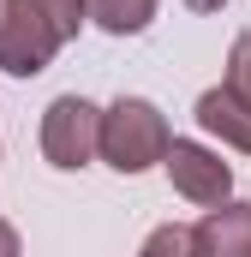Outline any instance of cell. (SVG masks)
Masks as SVG:
<instances>
[{
    "label": "cell",
    "mask_w": 251,
    "mask_h": 257,
    "mask_svg": "<svg viewBox=\"0 0 251 257\" xmlns=\"http://www.w3.org/2000/svg\"><path fill=\"white\" fill-rule=\"evenodd\" d=\"M174 150V132L156 114V102L144 96H120L114 108H102V162L120 168V174H144L156 162H168Z\"/></svg>",
    "instance_id": "cell-1"
},
{
    "label": "cell",
    "mask_w": 251,
    "mask_h": 257,
    "mask_svg": "<svg viewBox=\"0 0 251 257\" xmlns=\"http://www.w3.org/2000/svg\"><path fill=\"white\" fill-rule=\"evenodd\" d=\"M60 48H66V36L54 30V18L36 0H0V72L36 78V72L54 66Z\"/></svg>",
    "instance_id": "cell-2"
},
{
    "label": "cell",
    "mask_w": 251,
    "mask_h": 257,
    "mask_svg": "<svg viewBox=\"0 0 251 257\" xmlns=\"http://www.w3.org/2000/svg\"><path fill=\"white\" fill-rule=\"evenodd\" d=\"M96 150H102V108H90L84 96H54L42 114V156L72 174Z\"/></svg>",
    "instance_id": "cell-3"
},
{
    "label": "cell",
    "mask_w": 251,
    "mask_h": 257,
    "mask_svg": "<svg viewBox=\"0 0 251 257\" xmlns=\"http://www.w3.org/2000/svg\"><path fill=\"white\" fill-rule=\"evenodd\" d=\"M168 180H174V192H180V197L203 203V209H221L227 192H233V168H227L215 150L186 144V138H174V150H168Z\"/></svg>",
    "instance_id": "cell-4"
},
{
    "label": "cell",
    "mask_w": 251,
    "mask_h": 257,
    "mask_svg": "<svg viewBox=\"0 0 251 257\" xmlns=\"http://www.w3.org/2000/svg\"><path fill=\"white\" fill-rule=\"evenodd\" d=\"M191 257H251V203H221L191 227Z\"/></svg>",
    "instance_id": "cell-5"
},
{
    "label": "cell",
    "mask_w": 251,
    "mask_h": 257,
    "mask_svg": "<svg viewBox=\"0 0 251 257\" xmlns=\"http://www.w3.org/2000/svg\"><path fill=\"white\" fill-rule=\"evenodd\" d=\"M197 126L215 132L221 144H233V150H245V156H251V108L233 96V90H227V84L197 96Z\"/></svg>",
    "instance_id": "cell-6"
},
{
    "label": "cell",
    "mask_w": 251,
    "mask_h": 257,
    "mask_svg": "<svg viewBox=\"0 0 251 257\" xmlns=\"http://www.w3.org/2000/svg\"><path fill=\"white\" fill-rule=\"evenodd\" d=\"M90 18L108 30V36H138L150 18H156V0H84Z\"/></svg>",
    "instance_id": "cell-7"
},
{
    "label": "cell",
    "mask_w": 251,
    "mask_h": 257,
    "mask_svg": "<svg viewBox=\"0 0 251 257\" xmlns=\"http://www.w3.org/2000/svg\"><path fill=\"white\" fill-rule=\"evenodd\" d=\"M138 257H191V227H156Z\"/></svg>",
    "instance_id": "cell-8"
},
{
    "label": "cell",
    "mask_w": 251,
    "mask_h": 257,
    "mask_svg": "<svg viewBox=\"0 0 251 257\" xmlns=\"http://www.w3.org/2000/svg\"><path fill=\"white\" fill-rule=\"evenodd\" d=\"M227 90L251 108V36H239V42H233V54H227Z\"/></svg>",
    "instance_id": "cell-9"
},
{
    "label": "cell",
    "mask_w": 251,
    "mask_h": 257,
    "mask_svg": "<svg viewBox=\"0 0 251 257\" xmlns=\"http://www.w3.org/2000/svg\"><path fill=\"white\" fill-rule=\"evenodd\" d=\"M36 6H42V12H48V18H54V30H60L66 42H72V36H78V24H84V12H90V6H84V0H36Z\"/></svg>",
    "instance_id": "cell-10"
},
{
    "label": "cell",
    "mask_w": 251,
    "mask_h": 257,
    "mask_svg": "<svg viewBox=\"0 0 251 257\" xmlns=\"http://www.w3.org/2000/svg\"><path fill=\"white\" fill-rule=\"evenodd\" d=\"M0 257H18V233H12V221H0Z\"/></svg>",
    "instance_id": "cell-11"
},
{
    "label": "cell",
    "mask_w": 251,
    "mask_h": 257,
    "mask_svg": "<svg viewBox=\"0 0 251 257\" xmlns=\"http://www.w3.org/2000/svg\"><path fill=\"white\" fill-rule=\"evenodd\" d=\"M191 12H221V6H227V0H186Z\"/></svg>",
    "instance_id": "cell-12"
}]
</instances>
